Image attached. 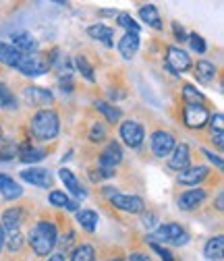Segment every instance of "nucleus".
Returning <instances> with one entry per match:
<instances>
[{"label": "nucleus", "instance_id": "obj_1", "mask_svg": "<svg viewBox=\"0 0 224 261\" xmlns=\"http://www.w3.org/2000/svg\"><path fill=\"white\" fill-rule=\"evenodd\" d=\"M56 243H58L56 226L48 220L36 222V226L29 230V245L34 249V253L40 257H48L52 253V249L56 247Z\"/></svg>", "mask_w": 224, "mask_h": 261}, {"label": "nucleus", "instance_id": "obj_2", "mask_svg": "<svg viewBox=\"0 0 224 261\" xmlns=\"http://www.w3.org/2000/svg\"><path fill=\"white\" fill-rule=\"evenodd\" d=\"M29 128H31V135L40 141H52L56 135H58V128H60V120H58V114L50 108H44V110H38L34 114L29 122Z\"/></svg>", "mask_w": 224, "mask_h": 261}, {"label": "nucleus", "instance_id": "obj_3", "mask_svg": "<svg viewBox=\"0 0 224 261\" xmlns=\"http://www.w3.org/2000/svg\"><path fill=\"white\" fill-rule=\"evenodd\" d=\"M150 243H164V245H175V247H183L189 243V234L185 232V228H181L175 222H166L162 226H158L154 234L150 237Z\"/></svg>", "mask_w": 224, "mask_h": 261}, {"label": "nucleus", "instance_id": "obj_4", "mask_svg": "<svg viewBox=\"0 0 224 261\" xmlns=\"http://www.w3.org/2000/svg\"><path fill=\"white\" fill-rule=\"evenodd\" d=\"M15 69H19V73L25 75V77H40V75L48 73L50 64H48V58L46 56H42V54L36 52V54L21 56V60H19V64H17Z\"/></svg>", "mask_w": 224, "mask_h": 261}, {"label": "nucleus", "instance_id": "obj_5", "mask_svg": "<svg viewBox=\"0 0 224 261\" xmlns=\"http://www.w3.org/2000/svg\"><path fill=\"white\" fill-rule=\"evenodd\" d=\"M183 120H185V126L187 128H193V130H200L208 124L210 120V112L204 104H185V110H183Z\"/></svg>", "mask_w": 224, "mask_h": 261}, {"label": "nucleus", "instance_id": "obj_6", "mask_svg": "<svg viewBox=\"0 0 224 261\" xmlns=\"http://www.w3.org/2000/svg\"><path fill=\"white\" fill-rule=\"evenodd\" d=\"M120 139L125 141V145H129L131 149H137L145 139V130H143L141 122H137V120L120 122Z\"/></svg>", "mask_w": 224, "mask_h": 261}, {"label": "nucleus", "instance_id": "obj_7", "mask_svg": "<svg viewBox=\"0 0 224 261\" xmlns=\"http://www.w3.org/2000/svg\"><path fill=\"white\" fill-rule=\"evenodd\" d=\"M166 67H168V71L175 73V75L187 73V71L191 69V56H189L185 50L177 48V46H168V48H166Z\"/></svg>", "mask_w": 224, "mask_h": 261}, {"label": "nucleus", "instance_id": "obj_8", "mask_svg": "<svg viewBox=\"0 0 224 261\" xmlns=\"http://www.w3.org/2000/svg\"><path fill=\"white\" fill-rule=\"evenodd\" d=\"M150 145H152L154 155H158V158H166V155H170L172 149L177 147V139H175V135L166 133V130H156V133H152Z\"/></svg>", "mask_w": 224, "mask_h": 261}, {"label": "nucleus", "instance_id": "obj_9", "mask_svg": "<svg viewBox=\"0 0 224 261\" xmlns=\"http://www.w3.org/2000/svg\"><path fill=\"white\" fill-rule=\"evenodd\" d=\"M110 203L120 210V212H127V214H141L145 210V203L141 197H137V195H118L114 193L110 197Z\"/></svg>", "mask_w": 224, "mask_h": 261}, {"label": "nucleus", "instance_id": "obj_10", "mask_svg": "<svg viewBox=\"0 0 224 261\" xmlns=\"http://www.w3.org/2000/svg\"><path fill=\"white\" fill-rule=\"evenodd\" d=\"M23 100H25L27 106H36V108L44 110V106H50L54 102V95H52V91L42 89V87H25L23 89Z\"/></svg>", "mask_w": 224, "mask_h": 261}, {"label": "nucleus", "instance_id": "obj_11", "mask_svg": "<svg viewBox=\"0 0 224 261\" xmlns=\"http://www.w3.org/2000/svg\"><path fill=\"white\" fill-rule=\"evenodd\" d=\"M21 178L29 185H36L40 189H50L52 187V174L46 170V168H25L21 172Z\"/></svg>", "mask_w": 224, "mask_h": 261}, {"label": "nucleus", "instance_id": "obj_12", "mask_svg": "<svg viewBox=\"0 0 224 261\" xmlns=\"http://www.w3.org/2000/svg\"><path fill=\"white\" fill-rule=\"evenodd\" d=\"M206 197H208V193L204 189H189L179 197V210H183V212L197 210L206 201Z\"/></svg>", "mask_w": 224, "mask_h": 261}, {"label": "nucleus", "instance_id": "obj_13", "mask_svg": "<svg viewBox=\"0 0 224 261\" xmlns=\"http://www.w3.org/2000/svg\"><path fill=\"white\" fill-rule=\"evenodd\" d=\"M13 48L23 56V54H36L38 52V40L27 34V31H19V34H13Z\"/></svg>", "mask_w": 224, "mask_h": 261}, {"label": "nucleus", "instance_id": "obj_14", "mask_svg": "<svg viewBox=\"0 0 224 261\" xmlns=\"http://www.w3.org/2000/svg\"><path fill=\"white\" fill-rule=\"evenodd\" d=\"M208 174H210L208 166H189V168L179 172V182L187 185V187H197Z\"/></svg>", "mask_w": 224, "mask_h": 261}, {"label": "nucleus", "instance_id": "obj_15", "mask_svg": "<svg viewBox=\"0 0 224 261\" xmlns=\"http://www.w3.org/2000/svg\"><path fill=\"white\" fill-rule=\"evenodd\" d=\"M189 160H191V151H189V145L187 143H181V145H177L175 149H172V155H170V160H168V166L172 168V170H185V168H189Z\"/></svg>", "mask_w": 224, "mask_h": 261}, {"label": "nucleus", "instance_id": "obj_16", "mask_svg": "<svg viewBox=\"0 0 224 261\" xmlns=\"http://www.w3.org/2000/svg\"><path fill=\"white\" fill-rule=\"evenodd\" d=\"M0 195L9 201H15L23 195V189L19 182H15V178H11L7 174H0Z\"/></svg>", "mask_w": 224, "mask_h": 261}, {"label": "nucleus", "instance_id": "obj_17", "mask_svg": "<svg viewBox=\"0 0 224 261\" xmlns=\"http://www.w3.org/2000/svg\"><path fill=\"white\" fill-rule=\"evenodd\" d=\"M139 50V34H125L118 42V52L122 58L131 60Z\"/></svg>", "mask_w": 224, "mask_h": 261}, {"label": "nucleus", "instance_id": "obj_18", "mask_svg": "<svg viewBox=\"0 0 224 261\" xmlns=\"http://www.w3.org/2000/svg\"><path fill=\"white\" fill-rule=\"evenodd\" d=\"M21 222H23V212L19 207H13V210H7L3 214V222H0V226H3V230H7L11 234V232H19Z\"/></svg>", "mask_w": 224, "mask_h": 261}, {"label": "nucleus", "instance_id": "obj_19", "mask_svg": "<svg viewBox=\"0 0 224 261\" xmlns=\"http://www.w3.org/2000/svg\"><path fill=\"white\" fill-rule=\"evenodd\" d=\"M58 176H60L62 185H65V189H69V193H73L75 197H85V191H83L81 182L77 180V176L69 168H60L58 170Z\"/></svg>", "mask_w": 224, "mask_h": 261}, {"label": "nucleus", "instance_id": "obj_20", "mask_svg": "<svg viewBox=\"0 0 224 261\" xmlns=\"http://www.w3.org/2000/svg\"><path fill=\"white\" fill-rule=\"evenodd\" d=\"M195 79L200 83H204V85L214 83V79H216V67H214L212 62H208V60H200L195 64Z\"/></svg>", "mask_w": 224, "mask_h": 261}, {"label": "nucleus", "instance_id": "obj_21", "mask_svg": "<svg viewBox=\"0 0 224 261\" xmlns=\"http://www.w3.org/2000/svg\"><path fill=\"white\" fill-rule=\"evenodd\" d=\"M87 34H89L93 40H100L104 46H112L114 31H112V27H108V25H102V23L91 25V27H87Z\"/></svg>", "mask_w": 224, "mask_h": 261}, {"label": "nucleus", "instance_id": "obj_22", "mask_svg": "<svg viewBox=\"0 0 224 261\" xmlns=\"http://www.w3.org/2000/svg\"><path fill=\"white\" fill-rule=\"evenodd\" d=\"M75 214H77V222L81 224V228H83V230H87V232H93L95 228H98V222H100V218H98V214H95L93 210H77Z\"/></svg>", "mask_w": 224, "mask_h": 261}, {"label": "nucleus", "instance_id": "obj_23", "mask_svg": "<svg viewBox=\"0 0 224 261\" xmlns=\"http://www.w3.org/2000/svg\"><path fill=\"white\" fill-rule=\"evenodd\" d=\"M139 17H141L143 23H147V25L154 27V29H162V27H164V25H162V19H160V13H158V9H156L154 5H143V7L139 9Z\"/></svg>", "mask_w": 224, "mask_h": 261}, {"label": "nucleus", "instance_id": "obj_24", "mask_svg": "<svg viewBox=\"0 0 224 261\" xmlns=\"http://www.w3.org/2000/svg\"><path fill=\"white\" fill-rule=\"evenodd\" d=\"M206 257L210 261H220L222 255H224V237H214L206 243V249H204Z\"/></svg>", "mask_w": 224, "mask_h": 261}, {"label": "nucleus", "instance_id": "obj_25", "mask_svg": "<svg viewBox=\"0 0 224 261\" xmlns=\"http://www.w3.org/2000/svg\"><path fill=\"white\" fill-rule=\"evenodd\" d=\"M50 203H52L54 207H65V210H69V212H77V210H79L77 201L69 199V195L62 193V191H52V193H50Z\"/></svg>", "mask_w": 224, "mask_h": 261}, {"label": "nucleus", "instance_id": "obj_26", "mask_svg": "<svg viewBox=\"0 0 224 261\" xmlns=\"http://www.w3.org/2000/svg\"><path fill=\"white\" fill-rule=\"evenodd\" d=\"M19 60H21V54L11 44L0 42V62L7 64V67H17Z\"/></svg>", "mask_w": 224, "mask_h": 261}, {"label": "nucleus", "instance_id": "obj_27", "mask_svg": "<svg viewBox=\"0 0 224 261\" xmlns=\"http://www.w3.org/2000/svg\"><path fill=\"white\" fill-rule=\"evenodd\" d=\"M44 158H46L44 149H38V147H23L21 149V162H25V164H36V162H42Z\"/></svg>", "mask_w": 224, "mask_h": 261}, {"label": "nucleus", "instance_id": "obj_28", "mask_svg": "<svg viewBox=\"0 0 224 261\" xmlns=\"http://www.w3.org/2000/svg\"><path fill=\"white\" fill-rule=\"evenodd\" d=\"M183 100H185V104H204L206 95L202 91H197L193 85H185L183 87Z\"/></svg>", "mask_w": 224, "mask_h": 261}, {"label": "nucleus", "instance_id": "obj_29", "mask_svg": "<svg viewBox=\"0 0 224 261\" xmlns=\"http://www.w3.org/2000/svg\"><path fill=\"white\" fill-rule=\"evenodd\" d=\"M71 261H95V251L91 245H79L73 255H71Z\"/></svg>", "mask_w": 224, "mask_h": 261}, {"label": "nucleus", "instance_id": "obj_30", "mask_svg": "<svg viewBox=\"0 0 224 261\" xmlns=\"http://www.w3.org/2000/svg\"><path fill=\"white\" fill-rule=\"evenodd\" d=\"M95 108H98V112H102L106 116L108 122H118L120 120V110L110 106L108 102H95Z\"/></svg>", "mask_w": 224, "mask_h": 261}, {"label": "nucleus", "instance_id": "obj_31", "mask_svg": "<svg viewBox=\"0 0 224 261\" xmlns=\"http://www.w3.org/2000/svg\"><path fill=\"white\" fill-rule=\"evenodd\" d=\"M118 25L127 29V34H139V23L129 13H118Z\"/></svg>", "mask_w": 224, "mask_h": 261}, {"label": "nucleus", "instance_id": "obj_32", "mask_svg": "<svg viewBox=\"0 0 224 261\" xmlns=\"http://www.w3.org/2000/svg\"><path fill=\"white\" fill-rule=\"evenodd\" d=\"M0 106L7 108V110H15L17 108V100H15V95L9 91L7 85H0Z\"/></svg>", "mask_w": 224, "mask_h": 261}, {"label": "nucleus", "instance_id": "obj_33", "mask_svg": "<svg viewBox=\"0 0 224 261\" xmlns=\"http://www.w3.org/2000/svg\"><path fill=\"white\" fill-rule=\"evenodd\" d=\"M75 64H77V69H79V73L87 79V81H95V75H93V69H91V64L87 62V58L85 56H77L75 58Z\"/></svg>", "mask_w": 224, "mask_h": 261}, {"label": "nucleus", "instance_id": "obj_34", "mask_svg": "<svg viewBox=\"0 0 224 261\" xmlns=\"http://www.w3.org/2000/svg\"><path fill=\"white\" fill-rule=\"evenodd\" d=\"M106 139V126L102 122H95L89 130V141L91 143H102Z\"/></svg>", "mask_w": 224, "mask_h": 261}, {"label": "nucleus", "instance_id": "obj_35", "mask_svg": "<svg viewBox=\"0 0 224 261\" xmlns=\"http://www.w3.org/2000/svg\"><path fill=\"white\" fill-rule=\"evenodd\" d=\"M5 245L9 247V251H19L21 245H23V237H21V232H11V234L5 239Z\"/></svg>", "mask_w": 224, "mask_h": 261}, {"label": "nucleus", "instance_id": "obj_36", "mask_svg": "<svg viewBox=\"0 0 224 261\" xmlns=\"http://www.w3.org/2000/svg\"><path fill=\"white\" fill-rule=\"evenodd\" d=\"M187 42L191 44L193 52H200V54H204V52H206V42H204V38H202V36L191 34V36H187Z\"/></svg>", "mask_w": 224, "mask_h": 261}, {"label": "nucleus", "instance_id": "obj_37", "mask_svg": "<svg viewBox=\"0 0 224 261\" xmlns=\"http://www.w3.org/2000/svg\"><path fill=\"white\" fill-rule=\"evenodd\" d=\"M210 126H212V133H222V128H224V116L222 112H216L214 116H210Z\"/></svg>", "mask_w": 224, "mask_h": 261}, {"label": "nucleus", "instance_id": "obj_38", "mask_svg": "<svg viewBox=\"0 0 224 261\" xmlns=\"http://www.w3.org/2000/svg\"><path fill=\"white\" fill-rule=\"evenodd\" d=\"M152 245V249L160 255V259H162V261H175V257H172V253L168 251V249H164L162 245H156V243H150Z\"/></svg>", "mask_w": 224, "mask_h": 261}, {"label": "nucleus", "instance_id": "obj_39", "mask_svg": "<svg viewBox=\"0 0 224 261\" xmlns=\"http://www.w3.org/2000/svg\"><path fill=\"white\" fill-rule=\"evenodd\" d=\"M156 220H158V216H156L154 212H147V214H143V218H141V222H143L145 228H154V226H156Z\"/></svg>", "mask_w": 224, "mask_h": 261}, {"label": "nucleus", "instance_id": "obj_40", "mask_svg": "<svg viewBox=\"0 0 224 261\" xmlns=\"http://www.w3.org/2000/svg\"><path fill=\"white\" fill-rule=\"evenodd\" d=\"M172 31H175V36H177L179 42H187V34H185V29L179 23H172Z\"/></svg>", "mask_w": 224, "mask_h": 261}, {"label": "nucleus", "instance_id": "obj_41", "mask_svg": "<svg viewBox=\"0 0 224 261\" xmlns=\"http://www.w3.org/2000/svg\"><path fill=\"white\" fill-rule=\"evenodd\" d=\"M204 155L210 160V162H214V164H216V168H222L224 164H222V158H218L216 153H212V151H208V149H204Z\"/></svg>", "mask_w": 224, "mask_h": 261}, {"label": "nucleus", "instance_id": "obj_42", "mask_svg": "<svg viewBox=\"0 0 224 261\" xmlns=\"http://www.w3.org/2000/svg\"><path fill=\"white\" fill-rule=\"evenodd\" d=\"M129 261H152V259H150L147 253H139V251H135V253L129 255Z\"/></svg>", "mask_w": 224, "mask_h": 261}, {"label": "nucleus", "instance_id": "obj_43", "mask_svg": "<svg viewBox=\"0 0 224 261\" xmlns=\"http://www.w3.org/2000/svg\"><path fill=\"white\" fill-rule=\"evenodd\" d=\"M222 139H224V133H212V141H216V145H218V147H222V145H224V141H222Z\"/></svg>", "mask_w": 224, "mask_h": 261}, {"label": "nucleus", "instance_id": "obj_44", "mask_svg": "<svg viewBox=\"0 0 224 261\" xmlns=\"http://www.w3.org/2000/svg\"><path fill=\"white\" fill-rule=\"evenodd\" d=\"M216 210H218V212H222V210H224V195H222V193L216 197Z\"/></svg>", "mask_w": 224, "mask_h": 261}, {"label": "nucleus", "instance_id": "obj_45", "mask_svg": "<svg viewBox=\"0 0 224 261\" xmlns=\"http://www.w3.org/2000/svg\"><path fill=\"white\" fill-rule=\"evenodd\" d=\"M48 261H67V259H65V255L54 253V255H50V257H48Z\"/></svg>", "mask_w": 224, "mask_h": 261}, {"label": "nucleus", "instance_id": "obj_46", "mask_svg": "<svg viewBox=\"0 0 224 261\" xmlns=\"http://www.w3.org/2000/svg\"><path fill=\"white\" fill-rule=\"evenodd\" d=\"M5 239H7V237H5V230H3V226H0V249L5 247Z\"/></svg>", "mask_w": 224, "mask_h": 261}, {"label": "nucleus", "instance_id": "obj_47", "mask_svg": "<svg viewBox=\"0 0 224 261\" xmlns=\"http://www.w3.org/2000/svg\"><path fill=\"white\" fill-rule=\"evenodd\" d=\"M0 137H3V124H0Z\"/></svg>", "mask_w": 224, "mask_h": 261}, {"label": "nucleus", "instance_id": "obj_48", "mask_svg": "<svg viewBox=\"0 0 224 261\" xmlns=\"http://www.w3.org/2000/svg\"><path fill=\"white\" fill-rule=\"evenodd\" d=\"M110 261H122V259H110Z\"/></svg>", "mask_w": 224, "mask_h": 261}]
</instances>
